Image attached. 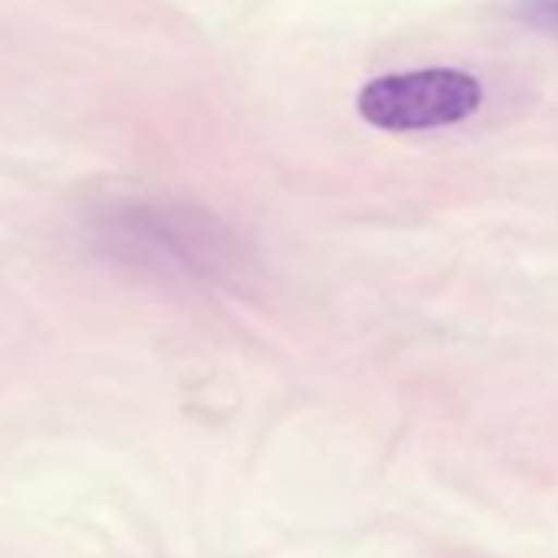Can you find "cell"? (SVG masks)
<instances>
[{
  "instance_id": "obj_3",
  "label": "cell",
  "mask_w": 558,
  "mask_h": 558,
  "mask_svg": "<svg viewBox=\"0 0 558 558\" xmlns=\"http://www.w3.org/2000/svg\"><path fill=\"white\" fill-rule=\"evenodd\" d=\"M519 14L538 27L558 31V0H519Z\"/></svg>"
},
{
  "instance_id": "obj_1",
  "label": "cell",
  "mask_w": 558,
  "mask_h": 558,
  "mask_svg": "<svg viewBox=\"0 0 558 558\" xmlns=\"http://www.w3.org/2000/svg\"><path fill=\"white\" fill-rule=\"evenodd\" d=\"M480 102L476 76L463 70H414L372 80L359 93V116L385 132H424L470 119Z\"/></svg>"
},
{
  "instance_id": "obj_2",
  "label": "cell",
  "mask_w": 558,
  "mask_h": 558,
  "mask_svg": "<svg viewBox=\"0 0 558 558\" xmlns=\"http://www.w3.org/2000/svg\"><path fill=\"white\" fill-rule=\"evenodd\" d=\"M122 240L145 246L155 259L165 256V263L187 266H207L210 256L220 259L223 240L217 236V227L194 217V214H158V210H138L125 214L119 220Z\"/></svg>"
}]
</instances>
